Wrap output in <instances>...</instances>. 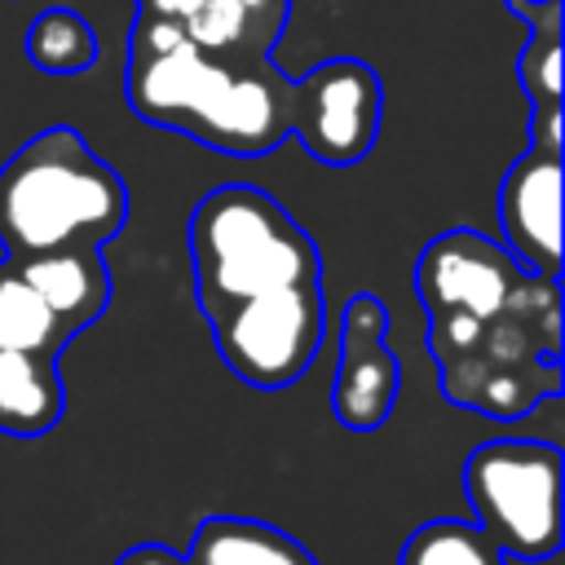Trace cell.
<instances>
[{
  "label": "cell",
  "instance_id": "7402d4cb",
  "mask_svg": "<svg viewBox=\"0 0 565 565\" xmlns=\"http://www.w3.org/2000/svg\"><path fill=\"white\" fill-rule=\"evenodd\" d=\"M203 0H137V13H154V18H172L185 22Z\"/></svg>",
  "mask_w": 565,
  "mask_h": 565
},
{
  "label": "cell",
  "instance_id": "7a4b0ae2",
  "mask_svg": "<svg viewBox=\"0 0 565 565\" xmlns=\"http://www.w3.org/2000/svg\"><path fill=\"white\" fill-rule=\"evenodd\" d=\"M291 84L274 57H216L185 35L168 49H128L124 71L137 119L234 159L269 154L291 137Z\"/></svg>",
  "mask_w": 565,
  "mask_h": 565
},
{
  "label": "cell",
  "instance_id": "52a82bcc",
  "mask_svg": "<svg viewBox=\"0 0 565 565\" xmlns=\"http://www.w3.org/2000/svg\"><path fill=\"white\" fill-rule=\"evenodd\" d=\"M384 115V84L362 57H327L291 84V137L327 163L353 168L371 154Z\"/></svg>",
  "mask_w": 565,
  "mask_h": 565
},
{
  "label": "cell",
  "instance_id": "5b68a950",
  "mask_svg": "<svg viewBox=\"0 0 565 565\" xmlns=\"http://www.w3.org/2000/svg\"><path fill=\"white\" fill-rule=\"evenodd\" d=\"M472 521L508 561H547L561 547V446L494 437L463 459Z\"/></svg>",
  "mask_w": 565,
  "mask_h": 565
},
{
  "label": "cell",
  "instance_id": "277c9868",
  "mask_svg": "<svg viewBox=\"0 0 565 565\" xmlns=\"http://www.w3.org/2000/svg\"><path fill=\"white\" fill-rule=\"evenodd\" d=\"M190 269L203 322H216L252 300L322 282V252L274 194L234 181L194 203Z\"/></svg>",
  "mask_w": 565,
  "mask_h": 565
},
{
  "label": "cell",
  "instance_id": "9c48e42d",
  "mask_svg": "<svg viewBox=\"0 0 565 565\" xmlns=\"http://www.w3.org/2000/svg\"><path fill=\"white\" fill-rule=\"evenodd\" d=\"M503 247L534 274L561 278V150L525 146L499 185Z\"/></svg>",
  "mask_w": 565,
  "mask_h": 565
},
{
  "label": "cell",
  "instance_id": "2e32d148",
  "mask_svg": "<svg viewBox=\"0 0 565 565\" xmlns=\"http://www.w3.org/2000/svg\"><path fill=\"white\" fill-rule=\"evenodd\" d=\"M181 26L190 44L216 57H269L274 53V44L260 35V26L238 0H203Z\"/></svg>",
  "mask_w": 565,
  "mask_h": 565
},
{
  "label": "cell",
  "instance_id": "ac0fdd59",
  "mask_svg": "<svg viewBox=\"0 0 565 565\" xmlns=\"http://www.w3.org/2000/svg\"><path fill=\"white\" fill-rule=\"evenodd\" d=\"M508 13L530 31V26H565V0H503Z\"/></svg>",
  "mask_w": 565,
  "mask_h": 565
},
{
  "label": "cell",
  "instance_id": "30bf717a",
  "mask_svg": "<svg viewBox=\"0 0 565 565\" xmlns=\"http://www.w3.org/2000/svg\"><path fill=\"white\" fill-rule=\"evenodd\" d=\"M9 260V256H4ZM18 274L40 291V300L53 309V318L79 335L88 331L106 305H110V265L102 247H66V252H40V256H18Z\"/></svg>",
  "mask_w": 565,
  "mask_h": 565
},
{
  "label": "cell",
  "instance_id": "8fae6325",
  "mask_svg": "<svg viewBox=\"0 0 565 565\" xmlns=\"http://www.w3.org/2000/svg\"><path fill=\"white\" fill-rule=\"evenodd\" d=\"M66 388L57 375V353L44 349H0V433L44 437L62 424Z\"/></svg>",
  "mask_w": 565,
  "mask_h": 565
},
{
  "label": "cell",
  "instance_id": "6da1fadb",
  "mask_svg": "<svg viewBox=\"0 0 565 565\" xmlns=\"http://www.w3.org/2000/svg\"><path fill=\"white\" fill-rule=\"evenodd\" d=\"M415 296L441 397L516 419L561 397V278L525 269L481 230H441L415 256Z\"/></svg>",
  "mask_w": 565,
  "mask_h": 565
},
{
  "label": "cell",
  "instance_id": "44dd1931",
  "mask_svg": "<svg viewBox=\"0 0 565 565\" xmlns=\"http://www.w3.org/2000/svg\"><path fill=\"white\" fill-rule=\"evenodd\" d=\"M115 565H190V556H181L168 543H132L128 552H119Z\"/></svg>",
  "mask_w": 565,
  "mask_h": 565
},
{
  "label": "cell",
  "instance_id": "ba28073f",
  "mask_svg": "<svg viewBox=\"0 0 565 565\" xmlns=\"http://www.w3.org/2000/svg\"><path fill=\"white\" fill-rule=\"evenodd\" d=\"M402 393V366L388 349V309L358 291L340 313V358L331 380V415L344 433H375L388 424Z\"/></svg>",
  "mask_w": 565,
  "mask_h": 565
},
{
  "label": "cell",
  "instance_id": "9a60e30c",
  "mask_svg": "<svg viewBox=\"0 0 565 565\" xmlns=\"http://www.w3.org/2000/svg\"><path fill=\"white\" fill-rule=\"evenodd\" d=\"M397 565H508V556H503V547H494L486 539V530L477 521L437 516V521H424L419 530H411Z\"/></svg>",
  "mask_w": 565,
  "mask_h": 565
},
{
  "label": "cell",
  "instance_id": "d6986e66",
  "mask_svg": "<svg viewBox=\"0 0 565 565\" xmlns=\"http://www.w3.org/2000/svg\"><path fill=\"white\" fill-rule=\"evenodd\" d=\"M530 146H543V150H561V102L552 106H530Z\"/></svg>",
  "mask_w": 565,
  "mask_h": 565
},
{
  "label": "cell",
  "instance_id": "ffe728a7",
  "mask_svg": "<svg viewBox=\"0 0 565 565\" xmlns=\"http://www.w3.org/2000/svg\"><path fill=\"white\" fill-rule=\"evenodd\" d=\"M238 4L252 13V22L260 26V35L269 44H278V35L287 26V13H291V0H238Z\"/></svg>",
  "mask_w": 565,
  "mask_h": 565
},
{
  "label": "cell",
  "instance_id": "7c38bea8",
  "mask_svg": "<svg viewBox=\"0 0 565 565\" xmlns=\"http://www.w3.org/2000/svg\"><path fill=\"white\" fill-rule=\"evenodd\" d=\"M185 556L190 565H318L300 539L256 516H203Z\"/></svg>",
  "mask_w": 565,
  "mask_h": 565
},
{
  "label": "cell",
  "instance_id": "5bb4252c",
  "mask_svg": "<svg viewBox=\"0 0 565 565\" xmlns=\"http://www.w3.org/2000/svg\"><path fill=\"white\" fill-rule=\"evenodd\" d=\"M26 62L44 75H79L97 62V35L79 9L53 4L26 26Z\"/></svg>",
  "mask_w": 565,
  "mask_h": 565
},
{
  "label": "cell",
  "instance_id": "3957f363",
  "mask_svg": "<svg viewBox=\"0 0 565 565\" xmlns=\"http://www.w3.org/2000/svg\"><path fill=\"white\" fill-rule=\"evenodd\" d=\"M128 221L124 177L71 124L22 141L0 168V247L9 260L106 247Z\"/></svg>",
  "mask_w": 565,
  "mask_h": 565
},
{
  "label": "cell",
  "instance_id": "4fadbf2b",
  "mask_svg": "<svg viewBox=\"0 0 565 565\" xmlns=\"http://www.w3.org/2000/svg\"><path fill=\"white\" fill-rule=\"evenodd\" d=\"M75 335L53 318L40 291L18 274L13 260H0V349H44L62 353Z\"/></svg>",
  "mask_w": 565,
  "mask_h": 565
},
{
  "label": "cell",
  "instance_id": "8992f818",
  "mask_svg": "<svg viewBox=\"0 0 565 565\" xmlns=\"http://www.w3.org/2000/svg\"><path fill=\"white\" fill-rule=\"evenodd\" d=\"M221 362L234 380L260 393L291 388L318 358L327 335V300L322 282L291 287L265 300H252L216 322H207Z\"/></svg>",
  "mask_w": 565,
  "mask_h": 565
},
{
  "label": "cell",
  "instance_id": "e0dca14e",
  "mask_svg": "<svg viewBox=\"0 0 565 565\" xmlns=\"http://www.w3.org/2000/svg\"><path fill=\"white\" fill-rule=\"evenodd\" d=\"M565 26H530V40L516 57V79L530 106H552L561 102V49H565Z\"/></svg>",
  "mask_w": 565,
  "mask_h": 565
}]
</instances>
